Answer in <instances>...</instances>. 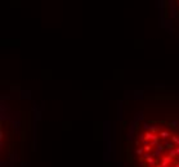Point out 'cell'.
<instances>
[{
  "label": "cell",
  "mask_w": 179,
  "mask_h": 167,
  "mask_svg": "<svg viewBox=\"0 0 179 167\" xmlns=\"http://www.w3.org/2000/svg\"><path fill=\"white\" fill-rule=\"evenodd\" d=\"M129 156L133 167H179V127L144 126L134 136Z\"/></svg>",
  "instance_id": "obj_1"
}]
</instances>
